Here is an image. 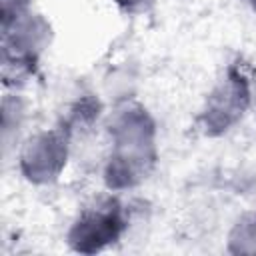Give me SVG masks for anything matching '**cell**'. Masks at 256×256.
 Wrapping results in <instances>:
<instances>
[{
  "label": "cell",
  "mask_w": 256,
  "mask_h": 256,
  "mask_svg": "<svg viewBox=\"0 0 256 256\" xmlns=\"http://www.w3.org/2000/svg\"><path fill=\"white\" fill-rule=\"evenodd\" d=\"M250 106L254 108V114H256V76L254 80H250Z\"/></svg>",
  "instance_id": "cell-7"
},
{
  "label": "cell",
  "mask_w": 256,
  "mask_h": 256,
  "mask_svg": "<svg viewBox=\"0 0 256 256\" xmlns=\"http://www.w3.org/2000/svg\"><path fill=\"white\" fill-rule=\"evenodd\" d=\"M122 8L130 10V12H136V10H144L148 4H152L154 0H116Z\"/></svg>",
  "instance_id": "cell-6"
},
{
  "label": "cell",
  "mask_w": 256,
  "mask_h": 256,
  "mask_svg": "<svg viewBox=\"0 0 256 256\" xmlns=\"http://www.w3.org/2000/svg\"><path fill=\"white\" fill-rule=\"evenodd\" d=\"M22 12H28V0H2L4 22L10 20V18H16Z\"/></svg>",
  "instance_id": "cell-5"
},
{
  "label": "cell",
  "mask_w": 256,
  "mask_h": 256,
  "mask_svg": "<svg viewBox=\"0 0 256 256\" xmlns=\"http://www.w3.org/2000/svg\"><path fill=\"white\" fill-rule=\"evenodd\" d=\"M122 218L116 200H102L90 206L74 224L72 240H114L120 232Z\"/></svg>",
  "instance_id": "cell-4"
},
{
  "label": "cell",
  "mask_w": 256,
  "mask_h": 256,
  "mask_svg": "<svg viewBox=\"0 0 256 256\" xmlns=\"http://www.w3.org/2000/svg\"><path fill=\"white\" fill-rule=\"evenodd\" d=\"M68 142L64 130H42L28 136L20 148L18 164L26 180L48 184L58 178L66 164Z\"/></svg>",
  "instance_id": "cell-2"
},
{
  "label": "cell",
  "mask_w": 256,
  "mask_h": 256,
  "mask_svg": "<svg viewBox=\"0 0 256 256\" xmlns=\"http://www.w3.org/2000/svg\"><path fill=\"white\" fill-rule=\"evenodd\" d=\"M250 106V80L242 74L228 72L220 84L214 86L206 100V108L202 112L204 126L208 132L212 130H228Z\"/></svg>",
  "instance_id": "cell-3"
},
{
  "label": "cell",
  "mask_w": 256,
  "mask_h": 256,
  "mask_svg": "<svg viewBox=\"0 0 256 256\" xmlns=\"http://www.w3.org/2000/svg\"><path fill=\"white\" fill-rule=\"evenodd\" d=\"M110 136L114 148L106 180L110 188H130L154 162V124L144 108L124 106L114 114Z\"/></svg>",
  "instance_id": "cell-1"
}]
</instances>
